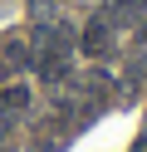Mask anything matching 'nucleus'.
I'll use <instances>...</instances> for the list:
<instances>
[{
    "instance_id": "1",
    "label": "nucleus",
    "mask_w": 147,
    "mask_h": 152,
    "mask_svg": "<svg viewBox=\"0 0 147 152\" xmlns=\"http://www.w3.org/2000/svg\"><path fill=\"white\" fill-rule=\"evenodd\" d=\"M20 64H34V49H29L20 34H5V39H0V83H10V74H15Z\"/></svg>"
},
{
    "instance_id": "2",
    "label": "nucleus",
    "mask_w": 147,
    "mask_h": 152,
    "mask_svg": "<svg viewBox=\"0 0 147 152\" xmlns=\"http://www.w3.org/2000/svg\"><path fill=\"white\" fill-rule=\"evenodd\" d=\"M108 44H113V25H108L103 15H98V20H88V25H83V39H78V49L93 54V59H103Z\"/></svg>"
},
{
    "instance_id": "3",
    "label": "nucleus",
    "mask_w": 147,
    "mask_h": 152,
    "mask_svg": "<svg viewBox=\"0 0 147 152\" xmlns=\"http://www.w3.org/2000/svg\"><path fill=\"white\" fill-rule=\"evenodd\" d=\"M29 108V88L25 83H0V118H15Z\"/></svg>"
},
{
    "instance_id": "4",
    "label": "nucleus",
    "mask_w": 147,
    "mask_h": 152,
    "mask_svg": "<svg viewBox=\"0 0 147 152\" xmlns=\"http://www.w3.org/2000/svg\"><path fill=\"white\" fill-rule=\"evenodd\" d=\"M10 123L15 118H0V152H5V142H10Z\"/></svg>"
},
{
    "instance_id": "5",
    "label": "nucleus",
    "mask_w": 147,
    "mask_h": 152,
    "mask_svg": "<svg viewBox=\"0 0 147 152\" xmlns=\"http://www.w3.org/2000/svg\"><path fill=\"white\" fill-rule=\"evenodd\" d=\"M132 152H147V137H137V147H132Z\"/></svg>"
}]
</instances>
